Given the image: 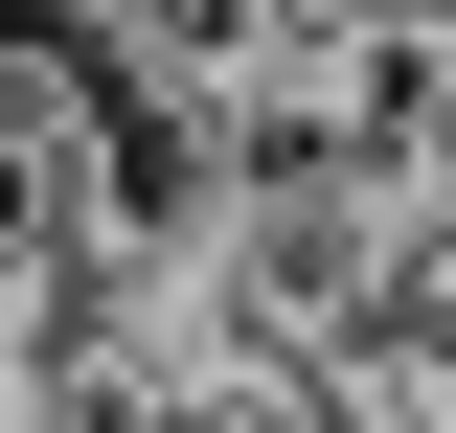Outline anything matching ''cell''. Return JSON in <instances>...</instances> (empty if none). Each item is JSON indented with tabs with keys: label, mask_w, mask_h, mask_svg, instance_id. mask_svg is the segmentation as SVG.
<instances>
[{
	"label": "cell",
	"mask_w": 456,
	"mask_h": 433,
	"mask_svg": "<svg viewBox=\"0 0 456 433\" xmlns=\"http://www.w3.org/2000/svg\"><path fill=\"white\" fill-rule=\"evenodd\" d=\"M92 23H114V69H137V92H183V114H206L228 69L297 46V0H92Z\"/></svg>",
	"instance_id": "6da1fadb"
}]
</instances>
